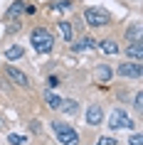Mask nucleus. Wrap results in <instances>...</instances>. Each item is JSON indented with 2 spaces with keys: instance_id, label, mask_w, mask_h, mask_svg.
<instances>
[{
  "instance_id": "obj_1",
  "label": "nucleus",
  "mask_w": 143,
  "mask_h": 145,
  "mask_svg": "<svg viewBox=\"0 0 143 145\" xmlns=\"http://www.w3.org/2000/svg\"><path fill=\"white\" fill-rule=\"evenodd\" d=\"M30 42L35 47V52L49 54L52 52V44H54V37H52V32H47V27H35L32 35H30Z\"/></svg>"
},
{
  "instance_id": "obj_2",
  "label": "nucleus",
  "mask_w": 143,
  "mask_h": 145,
  "mask_svg": "<svg viewBox=\"0 0 143 145\" xmlns=\"http://www.w3.org/2000/svg\"><path fill=\"white\" fill-rule=\"evenodd\" d=\"M52 130H54V135H57V140H59L62 145H76V143H79V135H76V130L72 128L69 123L54 121L52 123Z\"/></svg>"
},
{
  "instance_id": "obj_3",
  "label": "nucleus",
  "mask_w": 143,
  "mask_h": 145,
  "mask_svg": "<svg viewBox=\"0 0 143 145\" xmlns=\"http://www.w3.org/2000/svg\"><path fill=\"white\" fill-rule=\"evenodd\" d=\"M84 20H86L89 27H104V25H109V12L104 8H86Z\"/></svg>"
},
{
  "instance_id": "obj_4",
  "label": "nucleus",
  "mask_w": 143,
  "mask_h": 145,
  "mask_svg": "<svg viewBox=\"0 0 143 145\" xmlns=\"http://www.w3.org/2000/svg\"><path fill=\"white\" fill-rule=\"evenodd\" d=\"M116 74L123 79H141L143 76V64L141 61H126V64H119L116 67Z\"/></svg>"
},
{
  "instance_id": "obj_5",
  "label": "nucleus",
  "mask_w": 143,
  "mask_h": 145,
  "mask_svg": "<svg viewBox=\"0 0 143 145\" xmlns=\"http://www.w3.org/2000/svg\"><path fill=\"white\" fill-rule=\"evenodd\" d=\"M109 128H113V130H119V128H136V123L126 116V111L116 108V111L109 116Z\"/></svg>"
},
{
  "instance_id": "obj_6",
  "label": "nucleus",
  "mask_w": 143,
  "mask_h": 145,
  "mask_svg": "<svg viewBox=\"0 0 143 145\" xmlns=\"http://www.w3.org/2000/svg\"><path fill=\"white\" fill-rule=\"evenodd\" d=\"M8 79H10L15 86H22V89H25V86H30L27 74H25V71H20L17 67H8Z\"/></svg>"
},
{
  "instance_id": "obj_7",
  "label": "nucleus",
  "mask_w": 143,
  "mask_h": 145,
  "mask_svg": "<svg viewBox=\"0 0 143 145\" xmlns=\"http://www.w3.org/2000/svg\"><path fill=\"white\" fill-rule=\"evenodd\" d=\"M101 121H104V108L99 106V103H91L86 108V123L89 125H99Z\"/></svg>"
},
{
  "instance_id": "obj_8",
  "label": "nucleus",
  "mask_w": 143,
  "mask_h": 145,
  "mask_svg": "<svg viewBox=\"0 0 143 145\" xmlns=\"http://www.w3.org/2000/svg\"><path fill=\"white\" fill-rule=\"evenodd\" d=\"M126 54H128L133 61H141V57H143V42H141V39L131 42V44L126 47Z\"/></svg>"
},
{
  "instance_id": "obj_9",
  "label": "nucleus",
  "mask_w": 143,
  "mask_h": 145,
  "mask_svg": "<svg viewBox=\"0 0 143 145\" xmlns=\"http://www.w3.org/2000/svg\"><path fill=\"white\" fill-rule=\"evenodd\" d=\"M22 12H25V3H22V0H17V3H13V5L8 8V15H5V17H8V20H17Z\"/></svg>"
},
{
  "instance_id": "obj_10",
  "label": "nucleus",
  "mask_w": 143,
  "mask_h": 145,
  "mask_svg": "<svg viewBox=\"0 0 143 145\" xmlns=\"http://www.w3.org/2000/svg\"><path fill=\"white\" fill-rule=\"evenodd\" d=\"M99 49L104 54H119V44L113 42V39H104V42H99Z\"/></svg>"
},
{
  "instance_id": "obj_11",
  "label": "nucleus",
  "mask_w": 143,
  "mask_h": 145,
  "mask_svg": "<svg viewBox=\"0 0 143 145\" xmlns=\"http://www.w3.org/2000/svg\"><path fill=\"white\" fill-rule=\"evenodd\" d=\"M109 79H111V69L106 67V64H101V67L96 69V81L99 84H106Z\"/></svg>"
},
{
  "instance_id": "obj_12",
  "label": "nucleus",
  "mask_w": 143,
  "mask_h": 145,
  "mask_svg": "<svg viewBox=\"0 0 143 145\" xmlns=\"http://www.w3.org/2000/svg\"><path fill=\"white\" fill-rule=\"evenodd\" d=\"M57 27H59V35H62V37H64V39L69 42V39H72V22H67V20H62V22L57 25Z\"/></svg>"
},
{
  "instance_id": "obj_13",
  "label": "nucleus",
  "mask_w": 143,
  "mask_h": 145,
  "mask_svg": "<svg viewBox=\"0 0 143 145\" xmlns=\"http://www.w3.org/2000/svg\"><path fill=\"white\" fill-rule=\"evenodd\" d=\"M91 47H94V39H91V37H82L74 44V52H84V49H91Z\"/></svg>"
},
{
  "instance_id": "obj_14",
  "label": "nucleus",
  "mask_w": 143,
  "mask_h": 145,
  "mask_svg": "<svg viewBox=\"0 0 143 145\" xmlns=\"http://www.w3.org/2000/svg\"><path fill=\"white\" fill-rule=\"evenodd\" d=\"M22 54H25V49H22V47H20V44H15V47H10L8 52H5V57H8L10 61H13V59H20Z\"/></svg>"
},
{
  "instance_id": "obj_15",
  "label": "nucleus",
  "mask_w": 143,
  "mask_h": 145,
  "mask_svg": "<svg viewBox=\"0 0 143 145\" xmlns=\"http://www.w3.org/2000/svg\"><path fill=\"white\" fill-rule=\"evenodd\" d=\"M45 99H47V106H49V108H54V111H57V108H59V106H62V99H59V96H54V93H52V91L47 93Z\"/></svg>"
},
{
  "instance_id": "obj_16",
  "label": "nucleus",
  "mask_w": 143,
  "mask_h": 145,
  "mask_svg": "<svg viewBox=\"0 0 143 145\" xmlns=\"http://www.w3.org/2000/svg\"><path fill=\"white\" fill-rule=\"evenodd\" d=\"M8 143L10 145H25V143H27V138H25V135H17V133H10V135H8Z\"/></svg>"
},
{
  "instance_id": "obj_17",
  "label": "nucleus",
  "mask_w": 143,
  "mask_h": 145,
  "mask_svg": "<svg viewBox=\"0 0 143 145\" xmlns=\"http://www.w3.org/2000/svg\"><path fill=\"white\" fill-rule=\"evenodd\" d=\"M59 108H64V111H67V113H72V116H74L76 111H79L76 101H62V106H59Z\"/></svg>"
},
{
  "instance_id": "obj_18",
  "label": "nucleus",
  "mask_w": 143,
  "mask_h": 145,
  "mask_svg": "<svg viewBox=\"0 0 143 145\" xmlns=\"http://www.w3.org/2000/svg\"><path fill=\"white\" fill-rule=\"evenodd\" d=\"M128 37L133 39V42H136V39H141V25H138V22H136L133 27H131V30H128Z\"/></svg>"
},
{
  "instance_id": "obj_19",
  "label": "nucleus",
  "mask_w": 143,
  "mask_h": 145,
  "mask_svg": "<svg viewBox=\"0 0 143 145\" xmlns=\"http://www.w3.org/2000/svg\"><path fill=\"white\" fill-rule=\"evenodd\" d=\"M52 8H54V10H67V8H69V3H67V0H54Z\"/></svg>"
},
{
  "instance_id": "obj_20",
  "label": "nucleus",
  "mask_w": 143,
  "mask_h": 145,
  "mask_svg": "<svg viewBox=\"0 0 143 145\" xmlns=\"http://www.w3.org/2000/svg\"><path fill=\"white\" fill-rule=\"evenodd\" d=\"M133 108H136V111H141V108H143V93H136V101H133Z\"/></svg>"
},
{
  "instance_id": "obj_21",
  "label": "nucleus",
  "mask_w": 143,
  "mask_h": 145,
  "mask_svg": "<svg viewBox=\"0 0 143 145\" xmlns=\"http://www.w3.org/2000/svg\"><path fill=\"white\" fill-rule=\"evenodd\" d=\"M96 145H116V140H113V138H106V135H104V138H99V143H96Z\"/></svg>"
},
{
  "instance_id": "obj_22",
  "label": "nucleus",
  "mask_w": 143,
  "mask_h": 145,
  "mask_svg": "<svg viewBox=\"0 0 143 145\" xmlns=\"http://www.w3.org/2000/svg\"><path fill=\"white\" fill-rule=\"evenodd\" d=\"M47 86H49V89H57V86H59V79H57V76H49V79H47Z\"/></svg>"
},
{
  "instance_id": "obj_23",
  "label": "nucleus",
  "mask_w": 143,
  "mask_h": 145,
  "mask_svg": "<svg viewBox=\"0 0 143 145\" xmlns=\"http://www.w3.org/2000/svg\"><path fill=\"white\" fill-rule=\"evenodd\" d=\"M128 143H131V145H143V138H141V135H133Z\"/></svg>"
}]
</instances>
